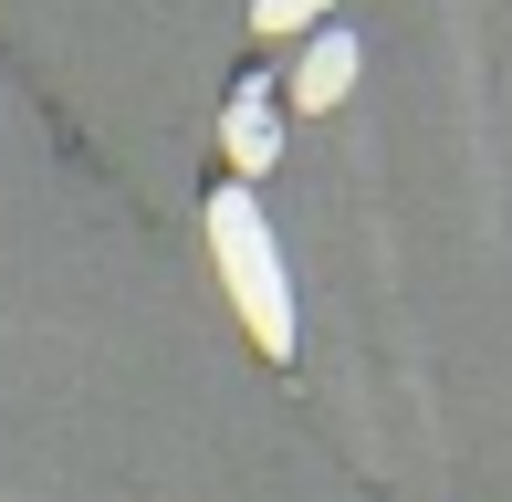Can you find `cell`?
I'll return each mask as SVG.
<instances>
[{
  "label": "cell",
  "mask_w": 512,
  "mask_h": 502,
  "mask_svg": "<svg viewBox=\"0 0 512 502\" xmlns=\"http://www.w3.org/2000/svg\"><path fill=\"white\" fill-rule=\"evenodd\" d=\"M324 11H335V0H251V32L293 42V32H324Z\"/></svg>",
  "instance_id": "4"
},
{
  "label": "cell",
  "mask_w": 512,
  "mask_h": 502,
  "mask_svg": "<svg viewBox=\"0 0 512 502\" xmlns=\"http://www.w3.org/2000/svg\"><path fill=\"white\" fill-rule=\"evenodd\" d=\"M345 84H356V32H335V21H324L314 53H304V74H293V105L324 116V105H345Z\"/></svg>",
  "instance_id": "3"
},
{
  "label": "cell",
  "mask_w": 512,
  "mask_h": 502,
  "mask_svg": "<svg viewBox=\"0 0 512 502\" xmlns=\"http://www.w3.org/2000/svg\"><path fill=\"white\" fill-rule=\"evenodd\" d=\"M209 251H220V283H230V304H241L251 346L283 367V356H293V283H283V251H272L262 199H251L241 178H230V189H209Z\"/></svg>",
  "instance_id": "1"
},
{
  "label": "cell",
  "mask_w": 512,
  "mask_h": 502,
  "mask_svg": "<svg viewBox=\"0 0 512 502\" xmlns=\"http://www.w3.org/2000/svg\"><path fill=\"white\" fill-rule=\"evenodd\" d=\"M220 147H230V178H272L283 157V116H272V84H230V116H220Z\"/></svg>",
  "instance_id": "2"
}]
</instances>
